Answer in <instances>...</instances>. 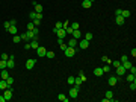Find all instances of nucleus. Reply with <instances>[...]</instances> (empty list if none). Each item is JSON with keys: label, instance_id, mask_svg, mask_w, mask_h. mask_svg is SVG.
<instances>
[{"label": "nucleus", "instance_id": "nucleus-9", "mask_svg": "<svg viewBox=\"0 0 136 102\" xmlns=\"http://www.w3.org/2000/svg\"><path fill=\"white\" fill-rule=\"evenodd\" d=\"M77 96H79V90H77V88H74V87H71V88H70V98L76 99Z\"/></svg>", "mask_w": 136, "mask_h": 102}, {"label": "nucleus", "instance_id": "nucleus-19", "mask_svg": "<svg viewBox=\"0 0 136 102\" xmlns=\"http://www.w3.org/2000/svg\"><path fill=\"white\" fill-rule=\"evenodd\" d=\"M0 76H2V79H6L9 76V72L8 69H2V72H0Z\"/></svg>", "mask_w": 136, "mask_h": 102}, {"label": "nucleus", "instance_id": "nucleus-22", "mask_svg": "<svg viewBox=\"0 0 136 102\" xmlns=\"http://www.w3.org/2000/svg\"><path fill=\"white\" fill-rule=\"evenodd\" d=\"M20 41H21V37L18 34L17 35H12V43H14V44H18Z\"/></svg>", "mask_w": 136, "mask_h": 102}, {"label": "nucleus", "instance_id": "nucleus-33", "mask_svg": "<svg viewBox=\"0 0 136 102\" xmlns=\"http://www.w3.org/2000/svg\"><path fill=\"white\" fill-rule=\"evenodd\" d=\"M71 29H73V31H76V29H80V24L79 23H73V24H71Z\"/></svg>", "mask_w": 136, "mask_h": 102}, {"label": "nucleus", "instance_id": "nucleus-15", "mask_svg": "<svg viewBox=\"0 0 136 102\" xmlns=\"http://www.w3.org/2000/svg\"><path fill=\"white\" fill-rule=\"evenodd\" d=\"M33 8H35V12H43V5L33 2Z\"/></svg>", "mask_w": 136, "mask_h": 102}, {"label": "nucleus", "instance_id": "nucleus-28", "mask_svg": "<svg viewBox=\"0 0 136 102\" xmlns=\"http://www.w3.org/2000/svg\"><path fill=\"white\" fill-rule=\"evenodd\" d=\"M106 98H107V99H109V102L112 101V98H113V93H112L111 90H107V91H106Z\"/></svg>", "mask_w": 136, "mask_h": 102}, {"label": "nucleus", "instance_id": "nucleus-30", "mask_svg": "<svg viewBox=\"0 0 136 102\" xmlns=\"http://www.w3.org/2000/svg\"><path fill=\"white\" fill-rule=\"evenodd\" d=\"M101 61H103V63H104V64H111V63H112V61H111V59H109V58H107V56H101Z\"/></svg>", "mask_w": 136, "mask_h": 102}, {"label": "nucleus", "instance_id": "nucleus-32", "mask_svg": "<svg viewBox=\"0 0 136 102\" xmlns=\"http://www.w3.org/2000/svg\"><path fill=\"white\" fill-rule=\"evenodd\" d=\"M94 38V35L91 34V32H88V34H85V40H88V41H91Z\"/></svg>", "mask_w": 136, "mask_h": 102}, {"label": "nucleus", "instance_id": "nucleus-2", "mask_svg": "<svg viewBox=\"0 0 136 102\" xmlns=\"http://www.w3.org/2000/svg\"><path fill=\"white\" fill-rule=\"evenodd\" d=\"M14 67H15V58H14V55H11L6 59V69H14Z\"/></svg>", "mask_w": 136, "mask_h": 102}, {"label": "nucleus", "instance_id": "nucleus-14", "mask_svg": "<svg viewBox=\"0 0 136 102\" xmlns=\"http://www.w3.org/2000/svg\"><path fill=\"white\" fill-rule=\"evenodd\" d=\"M8 32L11 34V35H17V34H18V29H17V26H12V24H11V27L8 29Z\"/></svg>", "mask_w": 136, "mask_h": 102}, {"label": "nucleus", "instance_id": "nucleus-51", "mask_svg": "<svg viewBox=\"0 0 136 102\" xmlns=\"http://www.w3.org/2000/svg\"><path fill=\"white\" fill-rule=\"evenodd\" d=\"M0 102H6V99H5V96H3V94H0Z\"/></svg>", "mask_w": 136, "mask_h": 102}, {"label": "nucleus", "instance_id": "nucleus-39", "mask_svg": "<svg viewBox=\"0 0 136 102\" xmlns=\"http://www.w3.org/2000/svg\"><path fill=\"white\" fill-rule=\"evenodd\" d=\"M29 17H30V20L33 21L35 20V17H36V12H30V14H29Z\"/></svg>", "mask_w": 136, "mask_h": 102}, {"label": "nucleus", "instance_id": "nucleus-26", "mask_svg": "<svg viewBox=\"0 0 136 102\" xmlns=\"http://www.w3.org/2000/svg\"><path fill=\"white\" fill-rule=\"evenodd\" d=\"M57 99H59V101H62V102H68V101H70V98H67L65 94H62V93H61L59 96H57Z\"/></svg>", "mask_w": 136, "mask_h": 102}, {"label": "nucleus", "instance_id": "nucleus-11", "mask_svg": "<svg viewBox=\"0 0 136 102\" xmlns=\"http://www.w3.org/2000/svg\"><path fill=\"white\" fill-rule=\"evenodd\" d=\"M94 75H95V76H103L104 72H103L101 67H95V69H94Z\"/></svg>", "mask_w": 136, "mask_h": 102}, {"label": "nucleus", "instance_id": "nucleus-44", "mask_svg": "<svg viewBox=\"0 0 136 102\" xmlns=\"http://www.w3.org/2000/svg\"><path fill=\"white\" fill-rule=\"evenodd\" d=\"M33 24H35V26H39V24H41V20H36V18H35V20H33Z\"/></svg>", "mask_w": 136, "mask_h": 102}, {"label": "nucleus", "instance_id": "nucleus-49", "mask_svg": "<svg viewBox=\"0 0 136 102\" xmlns=\"http://www.w3.org/2000/svg\"><path fill=\"white\" fill-rule=\"evenodd\" d=\"M130 53H132V56L135 58V56H136V49H132V52H130Z\"/></svg>", "mask_w": 136, "mask_h": 102}, {"label": "nucleus", "instance_id": "nucleus-52", "mask_svg": "<svg viewBox=\"0 0 136 102\" xmlns=\"http://www.w3.org/2000/svg\"><path fill=\"white\" fill-rule=\"evenodd\" d=\"M57 43L62 44V43H65V41H64V38H57Z\"/></svg>", "mask_w": 136, "mask_h": 102}, {"label": "nucleus", "instance_id": "nucleus-47", "mask_svg": "<svg viewBox=\"0 0 136 102\" xmlns=\"http://www.w3.org/2000/svg\"><path fill=\"white\" fill-rule=\"evenodd\" d=\"M127 59H129V58H127V55H122V56H121V63H124V61H127Z\"/></svg>", "mask_w": 136, "mask_h": 102}, {"label": "nucleus", "instance_id": "nucleus-13", "mask_svg": "<svg viewBox=\"0 0 136 102\" xmlns=\"http://www.w3.org/2000/svg\"><path fill=\"white\" fill-rule=\"evenodd\" d=\"M67 46H68V47H76V46H77V40H76V38H71V40H68Z\"/></svg>", "mask_w": 136, "mask_h": 102}, {"label": "nucleus", "instance_id": "nucleus-27", "mask_svg": "<svg viewBox=\"0 0 136 102\" xmlns=\"http://www.w3.org/2000/svg\"><path fill=\"white\" fill-rule=\"evenodd\" d=\"M77 76H79V78L82 79L83 82H86V76H85V72H79V75H77Z\"/></svg>", "mask_w": 136, "mask_h": 102}, {"label": "nucleus", "instance_id": "nucleus-48", "mask_svg": "<svg viewBox=\"0 0 136 102\" xmlns=\"http://www.w3.org/2000/svg\"><path fill=\"white\" fill-rule=\"evenodd\" d=\"M118 15H121V9H116L115 11V17H118Z\"/></svg>", "mask_w": 136, "mask_h": 102}, {"label": "nucleus", "instance_id": "nucleus-21", "mask_svg": "<svg viewBox=\"0 0 136 102\" xmlns=\"http://www.w3.org/2000/svg\"><path fill=\"white\" fill-rule=\"evenodd\" d=\"M8 87H9V85L6 84V81H5V79H0V91H3L5 88H8Z\"/></svg>", "mask_w": 136, "mask_h": 102}, {"label": "nucleus", "instance_id": "nucleus-41", "mask_svg": "<svg viewBox=\"0 0 136 102\" xmlns=\"http://www.w3.org/2000/svg\"><path fill=\"white\" fill-rule=\"evenodd\" d=\"M61 27H62V23H61V21H57V23L54 24V29H57V31H59Z\"/></svg>", "mask_w": 136, "mask_h": 102}, {"label": "nucleus", "instance_id": "nucleus-6", "mask_svg": "<svg viewBox=\"0 0 136 102\" xmlns=\"http://www.w3.org/2000/svg\"><path fill=\"white\" fill-rule=\"evenodd\" d=\"M35 64H36V61H35V59H27V61H26V69H27V70H32V69H33L35 67Z\"/></svg>", "mask_w": 136, "mask_h": 102}, {"label": "nucleus", "instance_id": "nucleus-45", "mask_svg": "<svg viewBox=\"0 0 136 102\" xmlns=\"http://www.w3.org/2000/svg\"><path fill=\"white\" fill-rule=\"evenodd\" d=\"M59 46H61V50H65L67 47H68V46H67V43H62V44H59Z\"/></svg>", "mask_w": 136, "mask_h": 102}, {"label": "nucleus", "instance_id": "nucleus-24", "mask_svg": "<svg viewBox=\"0 0 136 102\" xmlns=\"http://www.w3.org/2000/svg\"><path fill=\"white\" fill-rule=\"evenodd\" d=\"M5 81H6V84H8V85H9V87H12V84H14V78H12V76H11V75H9V76H8V78H6V79H5Z\"/></svg>", "mask_w": 136, "mask_h": 102}, {"label": "nucleus", "instance_id": "nucleus-17", "mask_svg": "<svg viewBox=\"0 0 136 102\" xmlns=\"http://www.w3.org/2000/svg\"><path fill=\"white\" fill-rule=\"evenodd\" d=\"M30 49H38L39 47V44H38V40H30Z\"/></svg>", "mask_w": 136, "mask_h": 102}, {"label": "nucleus", "instance_id": "nucleus-16", "mask_svg": "<svg viewBox=\"0 0 136 102\" xmlns=\"http://www.w3.org/2000/svg\"><path fill=\"white\" fill-rule=\"evenodd\" d=\"M115 21H116V24H124V21H125V18L124 17H121V15H118V17H115Z\"/></svg>", "mask_w": 136, "mask_h": 102}, {"label": "nucleus", "instance_id": "nucleus-53", "mask_svg": "<svg viewBox=\"0 0 136 102\" xmlns=\"http://www.w3.org/2000/svg\"><path fill=\"white\" fill-rule=\"evenodd\" d=\"M89 2H91V3H94V2H95V0H89Z\"/></svg>", "mask_w": 136, "mask_h": 102}, {"label": "nucleus", "instance_id": "nucleus-8", "mask_svg": "<svg viewBox=\"0 0 136 102\" xmlns=\"http://www.w3.org/2000/svg\"><path fill=\"white\" fill-rule=\"evenodd\" d=\"M77 44H79L80 49H88V47H89V41L88 40H82V41H79Z\"/></svg>", "mask_w": 136, "mask_h": 102}, {"label": "nucleus", "instance_id": "nucleus-5", "mask_svg": "<svg viewBox=\"0 0 136 102\" xmlns=\"http://www.w3.org/2000/svg\"><path fill=\"white\" fill-rule=\"evenodd\" d=\"M45 53H47V49H45V47L39 46V47L36 49V55L39 56V58H43V56H45Z\"/></svg>", "mask_w": 136, "mask_h": 102}, {"label": "nucleus", "instance_id": "nucleus-29", "mask_svg": "<svg viewBox=\"0 0 136 102\" xmlns=\"http://www.w3.org/2000/svg\"><path fill=\"white\" fill-rule=\"evenodd\" d=\"M101 69H103V72H104V73H109V72H111V64H106L104 67H101Z\"/></svg>", "mask_w": 136, "mask_h": 102}, {"label": "nucleus", "instance_id": "nucleus-31", "mask_svg": "<svg viewBox=\"0 0 136 102\" xmlns=\"http://www.w3.org/2000/svg\"><path fill=\"white\" fill-rule=\"evenodd\" d=\"M74 79H76V78H74V76H68L67 82H68V84H70V85H73V84H74Z\"/></svg>", "mask_w": 136, "mask_h": 102}, {"label": "nucleus", "instance_id": "nucleus-4", "mask_svg": "<svg viewBox=\"0 0 136 102\" xmlns=\"http://www.w3.org/2000/svg\"><path fill=\"white\" fill-rule=\"evenodd\" d=\"M107 84H109V85H112V87H115V85L118 84V76H116V75L109 76V79H107Z\"/></svg>", "mask_w": 136, "mask_h": 102}, {"label": "nucleus", "instance_id": "nucleus-23", "mask_svg": "<svg viewBox=\"0 0 136 102\" xmlns=\"http://www.w3.org/2000/svg\"><path fill=\"white\" fill-rule=\"evenodd\" d=\"M130 14H132V12L129 11V9H122V11H121V17H124V18H129Z\"/></svg>", "mask_w": 136, "mask_h": 102}, {"label": "nucleus", "instance_id": "nucleus-35", "mask_svg": "<svg viewBox=\"0 0 136 102\" xmlns=\"http://www.w3.org/2000/svg\"><path fill=\"white\" fill-rule=\"evenodd\" d=\"M2 69H6V61L5 59H0V70Z\"/></svg>", "mask_w": 136, "mask_h": 102}, {"label": "nucleus", "instance_id": "nucleus-36", "mask_svg": "<svg viewBox=\"0 0 136 102\" xmlns=\"http://www.w3.org/2000/svg\"><path fill=\"white\" fill-rule=\"evenodd\" d=\"M3 27H5V29L8 31L9 27H11V21H5V23H3Z\"/></svg>", "mask_w": 136, "mask_h": 102}, {"label": "nucleus", "instance_id": "nucleus-46", "mask_svg": "<svg viewBox=\"0 0 136 102\" xmlns=\"http://www.w3.org/2000/svg\"><path fill=\"white\" fill-rule=\"evenodd\" d=\"M32 32H33L35 35H38V34H39V31H38V27H36V26H35L33 29H32Z\"/></svg>", "mask_w": 136, "mask_h": 102}, {"label": "nucleus", "instance_id": "nucleus-34", "mask_svg": "<svg viewBox=\"0 0 136 102\" xmlns=\"http://www.w3.org/2000/svg\"><path fill=\"white\" fill-rule=\"evenodd\" d=\"M130 90H132V91L136 90V81H132V82H130Z\"/></svg>", "mask_w": 136, "mask_h": 102}, {"label": "nucleus", "instance_id": "nucleus-12", "mask_svg": "<svg viewBox=\"0 0 136 102\" xmlns=\"http://www.w3.org/2000/svg\"><path fill=\"white\" fill-rule=\"evenodd\" d=\"M71 35H73V38H76V40H79L80 37H82V32H80V29H76L71 32Z\"/></svg>", "mask_w": 136, "mask_h": 102}, {"label": "nucleus", "instance_id": "nucleus-18", "mask_svg": "<svg viewBox=\"0 0 136 102\" xmlns=\"http://www.w3.org/2000/svg\"><path fill=\"white\" fill-rule=\"evenodd\" d=\"M91 6H92V3H91L89 0H83V2H82V8H85V9H89Z\"/></svg>", "mask_w": 136, "mask_h": 102}, {"label": "nucleus", "instance_id": "nucleus-40", "mask_svg": "<svg viewBox=\"0 0 136 102\" xmlns=\"http://www.w3.org/2000/svg\"><path fill=\"white\" fill-rule=\"evenodd\" d=\"M36 20H43V12H36Z\"/></svg>", "mask_w": 136, "mask_h": 102}, {"label": "nucleus", "instance_id": "nucleus-10", "mask_svg": "<svg viewBox=\"0 0 136 102\" xmlns=\"http://www.w3.org/2000/svg\"><path fill=\"white\" fill-rule=\"evenodd\" d=\"M56 35H57L59 38H65V37H67V31L64 29V27H61V29L56 32Z\"/></svg>", "mask_w": 136, "mask_h": 102}, {"label": "nucleus", "instance_id": "nucleus-50", "mask_svg": "<svg viewBox=\"0 0 136 102\" xmlns=\"http://www.w3.org/2000/svg\"><path fill=\"white\" fill-rule=\"evenodd\" d=\"M11 24H12V26H15V24H17V20H15V18H12V20H11Z\"/></svg>", "mask_w": 136, "mask_h": 102}, {"label": "nucleus", "instance_id": "nucleus-37", "mask_svg": "<svg viewBox=\"0 0 136 102\" xmlns=\"http://www.w3.org/2000/svg\"><path fill=\"white\" fill-rule=\"evenodd\" d=\"M35 27V24H33V21H30V23H27V31H32Z\"/></svg>", "mask_w": 136, "mask_h": 102}, {"label": "nucleus", "instance_id": "nucleus-7", "mask_svg": "<svg viewBox=\"0 0 136 102\" xmlns=\"http://www.w3.org/2000/svg\"><path fill=\"white\" fill-rule=\"evenodd\" d=\"M116 76H122V75H125V73H127V70H125L124 67H122V64L121 66H118V67H116Z\"/></svg>", "mask_w": 136, "mask_h": 102}, {"label": "nucleus", "instance_id": "nucleus-20", "mask_svg": "<svg viewBox=\"0 0 136 102\" xmlns=\"http://www.w3.org/2000/svg\"><path fill=\"white\" fill-rule=\"evenodd\" d=\"M125 79H127V82H132V81H136V75L135 73H129L127 76H125Z\"/></svg>", "mask_w": 136, "mask_h": 102}, {"label": "nucleus", "instance_id": "nucleus-3", "mask_svg": "<svg viewBox=\"0 0 136 102\" xmlns=\"http://www.w3.org/2000/svg\"><path fill=\"white\" fill-rule=\"evenodd\" d=\"M3 96H5L6 101H11L12 99V87H8L3 90Z\"/></svg>", "mask_w": 136, "mask_h": 102}, {"label": "nucleus", "instance_id": "nucleus-43", "mask_svg": "<svg viewBox=\"0 0 136 102\" xmlns=\"http://www.w3.org/2000/svg\"><path fill=\"white\" fill-rule=\"evenodd\" d=\"M68 26H70V21H68V20H67V21H64V23H62V27H64V29H67Z\"/></svg>", "mask_w": 136, "mask_h": 102}, {"label": "nucleus", "instance_id": "nucleus-25", "mask_svg": "<svg viewBox=\"0 0 136 102\" xmlns=\"http://www.w3.org/2000/svg\"><path fill=\"white\" fill-rule=\"evenodd\" d=\"M45 56H47L48 59H53L54 56H56V53H54V52H51V50H47V53H45Z\"/></svg>", "mask_w": 136, "mask_h": 102}, {"label": "nucleus", "instance_id": "nucleus-42", "mask_svg": "<svg viewBox=\"0 0 136 102\" xmlns=\"http://www.w3.org/2000/svg\"><path fill=\"white\" fill-rule=\"evenodd\" d=\"M8 58H9V55H8V53H2V56H0V59H5V61H6Z\"/></svg>", "mask_w": 136, "mask_h": 102}, {"label": "nucleus", "instance_id": "nucleus-1", "mask_svg": "<svg viewBox=\"0 0 136 102\" xmlns=\"http://www.w3.org/2000/svg\"><path fill=\"white\" fill-rule=\"evenodd\" d=\"M76 52H77V50H76V47H67V49L64 50V53H65V56H67V58H73V56L76 55Z\"/></svg>", "mask_w": 136, "mask_h": 102}, {"label": "nucleus", "instance_id": "nucleus-38", "mask_svg": "<svg viewBox=\"0 0 136 102\" xmlns=\"http://www.w3.org/2000/svg\"><path fill=\"white\" fill-rule=\"evenodd\" d=\"M111 64H112V66H113V67H115V69H116V67H118V66H121V61H112V63H111Z\"/></svg>", "mask_w": 136, "mask_h": 102}]
</instances>
